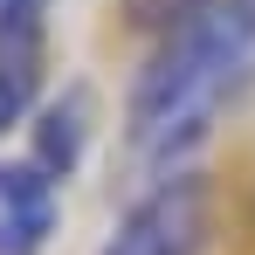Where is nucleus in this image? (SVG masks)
<instances>
[{
	"instance_id": "nucleus-1",
	"label": "nucleus",
	"mask_w": 255,
	"mask_h": 255,
	"mask_svg": "<svg viewBox=\"0 0 255 255\" xmlns=\"http://www.w3.org/2000/svg\"><path fill=\"white\" fill-rule=\"evenodd\" d=\"M255 83V0H172L125 83V159L138 179L200 166Z\"/></svg>"
},
{
	"instance_id": "nucleus-2",
	"label": "nucleus",
	"mask_w": 255,
	"mask_h": 255,
	"mask_svg": "<svg viewBox=\"0 0 255 255\" xmlns=\"http://www.w3.org/2000/svg\"><path fill=\"white\" fill-rule=\"evenodd\" d=\"M221 235V186L207 166H179L145 179L111 221L97 255H214Z\"/></svg>"
},
{
	"instance_id": "nucleus-3",
	"label": "nucleus",
	"mask_w": 255,
	"mask_h": 255,
	"mask_svg": "<svg viewBox=\"0 0 255 255\" xmlns=\"http://www.w3.org/2000/svg\"><path fill=\"white\" fill-rule=\"evenodd\" d=\"M48 7L55 0H0V138L28 131L48 97Z\"/></svg>"
},
{
	"instance_id": "nucleus-4",
	"label": "nucleus",
	"mask_w": 255,
	"mask_h": 255,
	"mask_svg": "<svg viewBox=\"0 0 255 255\" xmlns=\"http://www.w3.org/2000/svg\"><path fill=\"white\" fill-rule=\"evenodd\" d=\"M97 125H104V111H97V90L90 83H62V90H48L42 97V111L28 118V159L55 179V186H69L76 172L90 166V145H97Z\"/></svg>"
},
{
	"instance_id": "nucleus-5",
	"label": "nucleus",
	"mask_w": 255,
	"mask_h": 255,
	"mask_svg": "<svg viewBox=\"0 0 255 255\" xmlns=\"http://www.w3.org/2000/svg\"><path fill=\"white\" fill-rule=\"evenodd\" d=\"M62 235V186L28 152L0 159V255H48Z\"/></svg>"
},
{
	"instance_id": "nucleus-6",
	"label": "nucleus",
	"mask_w": 255,
	"mask_h": 255,
	"mask_svg": "<svg viewBox=\"0 0 255 255\" xmlns=\"http://www.w3.org/2000/svg\"><path fill=\"white\" fill-rule=\"evenodd\" d=\"M166 7H172V0H166Z\"/></svg>"
}]
</instances>
